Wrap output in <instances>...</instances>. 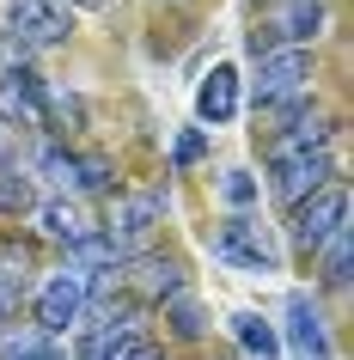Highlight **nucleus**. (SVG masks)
Here are the masks:
<instances>
[{
    "label": "nucleus",
    "instance_id": "obj_1",
    "mask_svg": "<svg viewBox=\"0 0 354 360\" xmlns=\"http://www.w3.org/2000/svg\"><path fill=\"white\" fill-rule=\"evenodd\" d=\"M342 226H348V190L330 177L324 190H312L305 202H293V214H287V245L312 257V250L324 245V238H336Z\"/></svg>",
    "mask_w": 354,
    "mask_h": 360
},
{
    "label": "nucleus",
    "instance_id": "obj_2",
    "mask_svg": "<svg viewBox=\"0 0 354 360\" xmlns=\"http://www.w3.org/2000/svg\"><path fill=\"white\" fill-rule=\"evenodd\" d=\"M165 220V190H129V195H116L110 202V220H104V238H110L122 257H134V250L153 238V226Z\"/></svg>",
    "mask_w": 354,
    "mask_h": 360
},
{
    "label": "nucleus",
    "instance_id": "obj_3",
    "mask_svg": "<svg viewBox=\"0 0 354 360\" xmlns=\"http://www.w3.org/2000/svg\"><path fill=\"white\" fill-rule=\"evenodd\" d=\"M312 86V56L305 49H275V56H257V79H251V98L257 110H275V104H293Z\"/></svg>",
    "mask_w": 354,
    "mask_h": 360
},
{
    "label": "nucleus",
    "instance_id": "obj_4",
    "mask_svg": "<svg viewBox=\"0 0 354 360\" xmlns=\"http://www.w3.org/2000/svg\"><path fill=\"white\" fill-rule=\"evenodd\" d=\"M86 275L80 269H61V275H49V281L37 287V330L49 342L56 336H68V330H80L86 323Z\"/></svg>",
    "mask_w": 354,
    "mask_h": 360
},
{
    "label": "nucleus",
    "instance_id": "obj_5",
    "mask_svg": "<svg viewBox=\"0 0 354 360\" xmlns=\"http://www.w3.org/2000/svg\"><path fill=\"white\" fill-rule=\"evenodd\" d=\"M324 31V0H287L275 19L251 31V56H275V49H305Z\"/></svg>",
    "mask_w": 354,
    "mask_h": 360
},
{
    "label": "nucleus",
    "instance_id": "obj_6",
    "mask_svg": "<svg viewBox=\"0 0 354 360\" xmlns=\"http://www.w3.org/2000/svg\"><path fill=\"white\" fill-rule=\"evenodd\" d=\"M6 25H13V43L25 49H56L74 31V13H68V0H13Z\"/></svg>",
    "mask_w": 354,
    "mask_h": 360
},
{
    "label": "nucleus",
    "instance_id": "obj_7",
    "mask_svg": "<svg viewBox=\"0 0 354 360\" xmlns=\"http://www.w3.org/2000/svg\"><path fill=\"white\" fill-rule=\"evenodd\" d=\"M214 257L220 263H239V269H251V275H275L281 269V257L269 250V238H263V226H251V220H220V232H214Z\"/></svg>",
    "mask_w": 354,
    "mask_h": 360
},
{
    "label": "nucleus",
    "instance_id": "obj_8",
    "mask_svg": "<svg viewBox=\"0 0 354 360\" xmlns=\"http://www.w3.org/2000/svg\"><path fill=\"white\" fill-rule=\"evenodd\" d=\"M336 177V159L330 147H317V153H287V159H275V177H269V190L293 208V202H305L312 190H324Z\"/></svg>",
    "mask_w": 354,
    "mask_h": 360
},
{
    "label": "nucleus",
    "instance_id": "obj_9",
    "mask_svg": "<svg viewBox=\"0 0 354 360\" xmlns=\"http://www.w3.org/2000/svg\"><path fill=\"white\" fill-rule=\"evenodd\" d=\"M37 220H43V238H56V245H68V250H80L86 238H98V214L86 208L80 195H56V202H43Z\"/></svg>",
    "mask_w": 354,
    "mask_h": 360
},
{
    "label": "nucleus",
    "instance_id": "obj_10",
    "mask_svg": "<svg viewBox=\"0 0 354 360\" xmlns=\"http://www.w3.org/2000/svg\"><path fill=\"white\" fill-rule=\"evenodd\" d=\"M287 348H293V360H336L330 330H324V318H317V305L305 293L287 300Z\"/></svg>",
    "mask_w": 354,
    "mask_h": 360
},
{
    "label": "nucleus",
    "instance_id": "obj_11",
    "mask_svg": "<svg viewBox=\"0 0 354 360\" xmlns=\"http://www.w3.org/2000/svg\"><path fill=\"white\" fill-rule=\"evenodd\" d=\"M122 287H134L141 300H171V293H184V263L177 257H134Z\"/></svg>",
    "mask_w": 354,
    "mask_h": 360
},
{
    "label": "nucleus",
    "instance_id": "obj_12",
    "mask_svg": "<svg viewBox=\"0 0 354 360\" xmlns=\"http://www.w3.org/2000/svg\"><path fill=\"white\" fill-rule=\"evenodd\" d=\"M196 116H202V122H214V129L239 116V68H226V61H220V68L196 86Z\"/></svg>",
    "mask_w": 354,
    "mask_h": 360
},
{
    "label": "nucleus",
    "instance_id": "obj_13",
    "mask_svg": "<svg viewBox=\"0 0 354 360\" xmlns=\"http://www.w3.org/2000/svg\"><path fill=\"white\" fill-rule=\"evenodd\" d=\"M31 177H49L61 195H86V159L68 147H56V141H43L37 159H31Z\"/></svg>",
    "mask_w": 354,
    "mask_h": 360
},
{
    "label": "nucleus",
    "instance_id": "obj_14",
    "mask_svg": "<svg viewBox=\"0 0 354 360\" xmlns=\"http://www.w3.org/2000/svg\"><path fill=\"white\" fill-rule=\"evenodd\" d=\"M232 342H239L251 360H281V330L269 318H257V311H239V318H232Z\"/></svg>",
    "mask_w": 354,
    "mask_h": 360
},
{
    "label": "nucleus",
    "instance_id": "obj_15",
    "mask_svg": "<svg viewBox=\"0 0 354 360\" xmlns=\"http://www.w3.org/2000/svg\"><path fill=\"white\" fill-rule=\"evenodd\" d=\"M0 86H6V98H13V110L49 122V98H43V86H37V74H31V68H6V74H0Z\"/></svg>",
    "mask_w": 354,
    "mask_h": 360
},
{
    "label": "nucleus",
    "instance_id": "obj_16",
    "mask_svg": "<svg viewBox=\"0 0 354 360\" xmlns=\"http://www.w3.org/2000/svg\"><path fill=\"white\" fill-rule=\"evenodd\" d=\"M0 360H68V354H61L43 330H6V336H0Z\"/></svg>",
    "mask_w": 354,
    "mask_h": 360
},
{
    "label": "nucleus",
    "instance_id": "obj_17",
    "mask_svg": "<svg viewBox=\"0 0 354 360\" xmlns=\"http://www.w3.org/2000/svg\"><path fill=\"white\" fill-rule=\"evenodd\" d=\"M0 214H37V177L31 171H0Z\"/></svg>",
    "mask_w": 354,
    "mask_h": 360
},
{
    "label": "nucleus",
    "instance_id": "obj_18",
    "mask_svg": "<svg viewBox=\"0 0 354 360\" xmlns=\"http://www.w3.org/2000/svg\"><path fill=\"white\" fill-rule=\"evenodd\" d=\"M165 323H171V336H184V342H202V305H196V293H171L165 300Z\"/></svg>",
    "mask_w": 354,
    "mask_h": 360
},
{
    "label": "nucleus",
    "instance_id": "obj_19",
    "mask_svg": "<svg viewBox=\"0 0 354 360\" xmlns=\"http://www.w3.org/2000/svg\"><path fill=\"white\" fill-rule=\"evenodd\" d=\"M324 287H330V293H342V287H348V257H354V238H348V226L336 232V238H324Z\"/></svg>",
    "mask_w": 354,
    "mask_h": 360
},
{
    "label": "nucleus",
    "instance_id": "obj_20",
    "mask_svg": "<svg viewBox=\"0 0 354 360\" xmlns=\"http://www.w3.org/2000/svg\"><path fill=\"white\" fill-rule=\"evenodd\" d=\"M0 171H19V129H13V116H0Z\"/></svg>",
    "mask_w": 354,
    "mask_h": 360
},
{
    "label": "nucleus",
    "instance_id": "obj_21",
    "mask_svg": "<svg viewBox=\"0 0 354 360\" xmlns=\"http://www.w3.org/2000/svg\"><path fill=\"white\" fill-rule=\"evenodd\" d=\"M220 190H226V202H251V195H257L244 171H226V184H220Z\"/></svg>",
    "mask_w": 354,
    "mask_h": 360
},
{
    "label": "nucleus",
    "instance_id": "obj_22",
    "mask_svg": "<svg viewBox=\"0 0 354 360\" xmlns=\"http://www.w3.org/2000/svg\"><path fill=\"white\" fill-rule=\"evenodd\" d=\"M13 311H19V281H6V275H0V323L13 318Z\"/></svg>",
    "mask_w": 354,
    "mask_h": 360
},
{
    "label": "nucleus",
    "instance_id": "obj_23",
    "mask_svg": "<svg viewBox=\"0 0 354 360\" xmlns=\"http://www.w3.org/2000/svg\"><path fill=\"white\" fill-rule=\"evenodd\" d=\"M196 159H202V134H184L177 141V165H196Z\"/></svg>",
    "mask_w": 354,
    "mask_h": 360
},
{
    "label": "nucleus",
    "instance_id": "obj_24",
    "mask_svg": "<svg viewBox=\"0 0 354 360\" xmlns=\"http://www.w3.org/2000/svg\"><path fill=\"white\" fill-rule=\"evenodd\" d=\"M74 6H110V0H74Z\"/></svg>",
    "mask_w": 354,
    "mask_h": 360
},
{
    "label": "nucleus",
    "instance_id": "obj_25",
    "mask_svg": "<svg viewBox=\"0 0 354 360\" xmlns=\"http://www.w3.org/2000/svg\"><path fill=\"white\" fill-rule=\"evenodd\" d=\"M281 6H287V0H281Z\"/></svg>",
    "mask_w": 354,
    "mask_h": 360
}]
</instances>
